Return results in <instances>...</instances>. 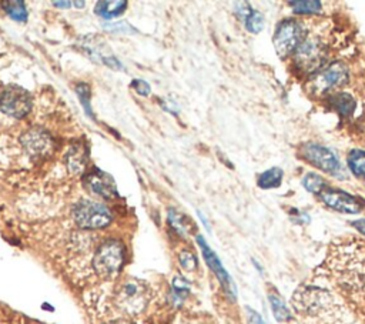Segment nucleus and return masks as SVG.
<instances>
[{"instance_id":"nucleus-1","label":"nucleus","mask_w":365,"mask_h":324,"mask_svg":"<svg viewBox=\"0 0 365 324\" xmlns=\"http://www.w3.org/2000/svg\"><path fill=\"white\" fill-rule=\"evenodd\" d=\"M294 309L312 324H355L343 302L331 292L315 288H300L293 297Z\"/></svg>"},{"instance_id":"nucleus-2","label":"nucleus","mask_w":365,"mask_h":324,"mask_svg":"<svg viewBox=\"0 0 365 324\" xmlns=\"http://www.w3.org/2000/svg\"><path fill=\"white\" fill-rule=\"evenodd\" d=\"M125 246L118 240H107L97 249L93 260L96 273L103 278L117 276L125 264Z\"/></svg>"},{"instance_id":"nucleus-3","label":"nucleus","mask_w":365,"mask_h":324,"mask_svg":"<svg viewBox=\"0 0 365 324\" xmlns=\"http://www.w3.org/2000/svg\"><path fill=\"white\" fill-rule=\"evenodd\" d=\"M73 219L82 229H104L111 223V212L97 201L80 200L73 208Z\"/></svg>"},{"instance_id":"nucleus-4","label":"nucleus","mask_w":365,"mask_h":324,"mask_svg":"<svg viewBox=\"0 0 365 324\" xmlns=\"http://www.w3.org/2000/svg\"><path fill=\"white\" fill-rule=\"evenodd\" d=\"M348 82V69L344 63H333L321 69L308 85L312 95H326L337 88L344 86Z\"/></svg>"},{"instance_id":"nucleus-5","label":"nucleus","mask_w":365,"mask_h":324,"mask_svg":"<svg viewBox=\"0 0 365 324\" xmlns=\"http://www.w3.org/2000/svg\"><path fill=\"white\" fill-rule=\"evenodd\" d=\"M305 32L300 22L294 19L284 20L278 25L274 34V46L281 58L293 53L304 42Z\"/></svg>"},{"instance_id":"nucleus-6","label":"nucleus","mask_w":365,"mask_h":324,"mask_svg":"<svg viewBox=\"0 0 365 324\" xmlns=\"http://www.w3.org/2000/svg\"><path fill=\"white\" fill-rule=\"evenodd\" d=\"M327 59V46L315 37L304 39L296 53V63L298 69L305 73H312L322 67Z\"/></svg>"},{"instance_id":"nucleus-7","label":"nucleus","mask_w":365,"mask_h":324,"mask_svg":"<svg viewBox=\"0 0 365 324\" xmlns=\"http://www.w3.org/2000/svg\"><path fill=\"white\" fill-rule=\"evenodd\" d=\"M0 110L15 119H23L32 110V96L20 86H8L0 95Z\"/></svg>"},{"instance_id":"nucleus-8","label":"nucleus","mask_w":365,"mask_h":324,"mask_svg":"<svg viewBox=\"0 0 365 324\" xmlns=\"http://www.w3.org/2000/svg\"><path fill=\"white\" fill-rule=\"evenodd\" d=\"M301 153L305 160H308L311 165L317 166L322 172H326L333 176H344L338 157L330 149L319 146V144L310 143V144L303 146Z\"/></svg>"},{"instance_id":"nucleus-9","label":"nucleus","mask_w":365,"mask_h":324,"mask_svg":"<svg viewBox=\"0 0 365 324\" xmlns=\"http://www.w3.org/2000/svg\"><path fill=\"white\" fill-rule=\"evenodd\" d=\"M25 151L33 158H43L53 153L55 142L52 136L40 128H33L20 136Z\"/></svg>"},{"instance_id":"nucleus-10","label":"nucleus","mask_w":365,"mask_h":324,"mask_svg":"<svg viewBox=\"0 0 365 324\" xmlns=\"http://www.w3.org/2000/svg\"><path fill=\"white\" fill-rule=\"evenodd\" d=\"M319 197L329 208H331L337 212H341V213L355 215V213H359L362 209V205L354 196H351L343 190H338V189L324 187L319 191Z\"/></svg>"},{"instance_id":"nucleus-11","label":"nucleus","mask_w":365,"mask_h":324,"mask_svg":"<svg viewBox=\"0 0 365 324\" xmlns=\"http://www.w3.org/2000/svg\"><path fill=\"white\" fill-rule=\"evenodd\" d=\"M120 303L129 313L142 311L147 303V290L144 285L136 280L126 283L120 293Z\"/></svg>"},{"instance_id":"nucleus-12","label":"nucleus","mask_w":365,"mask_h":324,"mask_svg":"<svg viewBox=\"0 0 365 324\" xmlns=\"http://www.w3.org/2000/svg\"><path fill=\"white\" fill-rule=\"evenodd\" d=\"M85 184L92 193L100 197L111 198L117 196V187L113 177L99 169H95L86 175Z\"/></svg>"},{"instance_id":"nucleus-13","label":"nucleus","mask_w":365,"mask_h":324,"mask_svg":"<svg viewBox=\"0 0 365 324\" xmlns=\"http://www.w3.org/2000/svg\"><path fill=\"white\" fill-rule=\"evenodd\" d=\"M197 241H198V245H200L201 252H202V256H205V259H206L209 267H210V269L214 271V274L219 277V280L221 281V285L226 288V290L230 292L231 295H234V293H235V289H234V286H233V281H231L228 273H227V271L224 270V267L221 266V263H220L219 257L216 256V253L207 246V243L205 241V238H202L201 236L197 237Z\"/></svg>"},{"instance_id":"nucleus-14","label":"nucleus","mask_w":365,"mask_h":324,"mask_svg":"<svg viewBox=\"0 0 365 324\" xmlns=\"http://www.w3.org/2000/svg\"><path fill=\"white\" fill-rule=\"evenodd\" d=\"M66 165L70 173H82L88 165V151L83 144H74L66 154Z\"/></svg>"},{"instance_id":"nucleus-15","label":"nucleus","mask_w":365,"mask_h":324,"mask_svg":"<svg viewBox=\"0 0 365 324\" xmlns=\"http://www.w3.org/2000/svg\"><path fill=\"white\" fill-rule=\"evenodd\" d=\"M128 8V2L125 0H110V2H99L96 5V15H99L103 19H113L120 16Z\"/></svg>"},{"instance_id":"nucleus-16","label":"nucleus","mask_w":365,"mask_h":324,"mask_svg":"<svg viewBox=\"0 0 365 324\" xmlns=\"http://www.w3.org/2000/svg\"><path fill=\"white\" fill-rule=\"evenodd\" d=\"M330 104L341 116H350L355 110V100L348 93H337L331 97Z\"/></svg>"},{"instance_id":"nucleus-17","label":"nucleus","mask_w":365,"mask_h":324,"mask_svg":"<svg viewBox=\"0 0 365 324\" xmlns=\"http://www.w3.org/2000/svg\"><path fill=\"white\" fill-rule=\"evenodd\" d=\"M348 166L357 177H365V151L352 150L348 156Z\"/></svg>"},{"instance_id":"nucleus-18","label":"nucleus","mask_w":365,"mask_h":324,"mask_svg":"<svg viewBox=\"0 0 365 324\" xmlns=\"http://www.w3.org/2000/svg\"><path fill=\"white\" fill-rule=\"evenodd\" d=\"M282 180V170L280 168H273L264 172L259 179V186L261 189H273L278 187Z\"/></svg>"},{"instance_id":"nucleus-19","label":"nucleus","mask_w":365,"mask_h":324,"mask_svg":"<svg viewBox=\"0 0 365 324\" xmlns=\"http://www.w3.org/2000/svg\"><path fill=\"white\" fill-rule=\"evenodd\" d=\"M5 11L8 12V15L16 20V22H26L27 19V9L25 6V4L22 0H18V2H6L4 4Z\"/></svg>"},{"instance_id":"nucleus-20","label":"nucleus","mask_w":365,"mask_h":324,"mask_svg":"<svg viewBox=\"0 0 365 324\" xmlns=\"http://www.w3.org/2000/svg\"><path fill=\"white\" fill-rule=\"evenodd\" d=\"M270 303H271L273 313L278 321L284 323V321H290L293 318L291 313L289 311L286 304L282 303V300L278 296H270Z\"/></svg>"},{"instance_id":"nucleus-21","label":"nucleus","mask_w":365,"mask_h":324,"mask_svg":"<svg viewBox=\"0 0 365 324\" xmlns=\"http://www.w3.org/2000/svg\"><path fill=\"white\" fill-rule=\"evenodd\" d=\"M290 6H293L294 12L297 13H315V12H319L321 9V4L317 2V0H298V2H290Z\"/></svg>"},{"instance_id":"nucleus-22","label":"nucleus","mask_w":365,"mask_h":324,"mask_svg":"<svg viewBox=\"0 0 365 324\" xmlns=\"http://www.w3.org/2000/svg\"><path fill=\"white\" fill-rule=\"evenodd\" d=\"M303 184L307 190H310L311 193H319L324 187H326V182H324L322 177H319L318 175L315 173H308L304 180H303Z\"/></svg>"},{"instance_id":"nucleus-23","label":"nucleus","mask_w":365,"mask_h":324,"mask_svg":"<svg viewBox=\"0 0 365 324\" xmlns=\"http://www.w3.org/2000/svg\"><path fill=\"white\" fill-rule=\"evenodd\" d=\"M76 93H77L80 102H82L86 114L93 119L95 114H93L92 106H90V89H89V86H88V85H83V83L78 85V86L76 88Z\"/></svg>"},{"instance_id":"nucleus-24","label":"nucleus","mask_w":365,"mask_h":324,"mask_svg":"<svg viewBox=\"0 0 365 324\" xmlns=\"http://www.w3.org/2000/svg\"><path fill=\"white\" fill-rule=\"evenodd\" d=\"M169 222L170 224L174 227V230L180 234H186L187 229H188V223L187 219L177 210H170L169 213Z\"/></svg>"},{"instance_id":"nucleus-25","label":"nucleus","mask_w":365,"mask_h":324,"mask_svg":"<svg viewBox=\"0 0 365 324\" xmlns=\"http://www.w3.org/2000/svg\"><path fill=\"white\" fill-rule=\"evenodd\" d=\"M245 23H246V27L249 29V32L259 33L264 26V16L257 11H252V13L247 16Z\"/></svg>"},{"instance_id":"nucleus-26","label":"nucleus","mask_w":365,"mask_h":324,"mask_svg":"<svg viewBox=\"0 0 365 324\" xmlns=\"http://www.w3.org/2000/svg\"><path fill=\"white\" fill-rule=\"evenodd\" d=\"M179 262L181 267L187 271H194L197 269V257L188 250H184L179 255Z\"/></svg>"},{"instance_id":"nucleus-27","label":"nucleus","mask_w":365,"mask_h":324,"mask_svg":"<svg viewBox=\"0 0 365 324\" xmlns=\"http://www.w3.org/2000/svg\"><path fill=\"white\" fill-rule=\"evenodd\" d=\"M173 290H174V295H176L177 299H184L190 292V286H188L187 280H184L180 276L176 277L173 280Z\"/></svg>"},{"instance_id":"nucleus-28","label":"nucleus","mask_w":365,"mask_h":324,"mask_svg":"<svg viewBox=\"0 0 365 324\" xmlns=\"http://www.w3.org/2000/svg\"><path fill=\"white\" fill-rule=\"evenodd\" d=\"M140 96H149L150 95V86L144 80H133L130 85Z\"/></svg>"},{"instance_id":"nucleus-29","label":"nucleus","mask_w":365,"mask_h":324,"mask_svg":"<svg viewBox=\"0 0 365 324\" xmlns=\"http://www.w3.org/2000/svg\"><path fill=\"white\" fill-rule=\"evenodd\" d=\"M252 11H253V9L250 8L249 4H245V2L235 4V13H237V16H238L241 20H246L247 16L252 13Z\"/></svg>"},{"instance_id":"nucleus-30","label":"nucleus","mask_w":365,"mask_h":324,"mask_svg":"<svg viewBox=\"0 0 365 324\" xmlns=\"http://www.w3.org/2000/svg\"><path fill=\"white\" fill-rule=\"evenodd\" d=\"M103 62L106 63V66H109V67H111L114 70H123V66H121V63L116 58H113V56L103 58Z\"/></svg>"},{"instance_id":"nucleus-31","label":"nucleus","mask_w":365,"mask_h":324,"mask_svg":"<svg viewBox=\"0 0 365 324\" xmlns=\"http://www.w3.org/2000/svg\"><path fill=\"white\" fill-rule=\"evenodd\" d=\"M249 316H250V323L252 324H264L263 318L260 317V314H257L254 310L249 309Z\"/></svg>"},{"instance_id":"nucleus-32","label":"nucleus","mask_w":365,"mask_h":324,"mask_svg":"<svg viewBox=\"0 0 365 324\" xmlns=\"http://www.w3.org/2000/svg\"><path fill=\"white\" fill-rule=\"evenodd\" d=\"M352 226H354L358 231H361L362 234H365V220H357V222L352 223Z\"/></svg>"},{"instance_id":"nucleus-33","label":"nucleus","mask_w":365,"mask_h":324,"mask_svg":"<svg viewBox=\"0 0 365 324\" xmlns=\"http://www.w3.org/2000/svg\"><path fill=\"white\" fill-rule=\"evenodd\" d=\"M53 5H55V6H59V8H62V9H67V8L71 6L73 4H71V2H53Z\"/></svg>"},{"instance_id":"nucleus-34","label":"nucleus","mask_w":365,"mask_h":324,"mask_svg":"<svg viewBox=\"0 0 365 324\" xmlns=\"http://www.w3.org/2000/svg\"><path fill=\"white\" fill-rule=\"evenodd\" d=\"M73 5H74V6H78V9H80V8L85 6V2H74Z\"/></svg>"},{"instance_id":"nucleus-35","label":"nucleus","mask_w":365,"mask_h":324,"mask_svg":"<svg viewBox=\"0 0 365 324\" xmlns=\"http://www.w3.org/2000/svg\"><path fill=\"white\" fill-rule=\"evenodd\" d=\"M113 324H130V323H126V321H118V323H113Z\"/></svg>"}]
</instances>
